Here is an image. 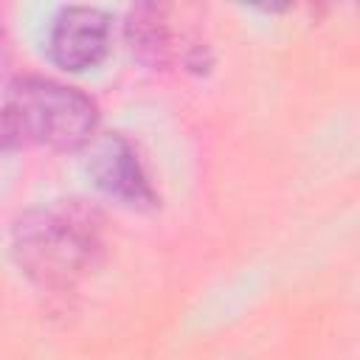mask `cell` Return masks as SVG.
<instances>
[{"label": "cell", "mask_w": 360, "mask_h": 360, "mask_svg": "<svg viewBox=\"0 0 360 360\" xmlns=\"http://www.w3.org/2000/svg\"><path fill=\"white\" fill-rule=\"evenodd\" d=\"M172 11L174 8L166 3H138L124 20V39L132 56L152 70H166L177 59L183 65V48L177 45Z\"/></svg>", "instance_id": "5"}, {"label": "cell", "mask_w": 360, "mask_h": 360, "mask_svg": "<svg viewBox=\"0 0 360 360\" xmlns=\"http://www.w3.org/2000/svg\"><path fill=\"white\" fill-rule=\"evenodd\" d=\"M25 146H28V141H25V132H22L17 115L6 104H0V155L20 152Z\"/></svg>", "instance_id": "6"}, {"label": "cell", "mask_w": 360, "mask_h": 360, "mask_svg": "<svg viewBox=\"0 0 360 360\" xmlns=\"http://www.w3.org/2000/svg\"><path fill=\"white\" fill-rule=\"evenodd\" d=\"M11 65V45H8V34L3 28V20H0V76L8 70Z\"/></svg>", "instance_id": "7"}, {"label": "cell", "mask_w": 360, "mask_h": 360, "mask_svg": "<svg viewBox=\"0 0 360 360\" xmlns=\"http://www.w3.org/2000/svg\"><path fill=\"white\" fill-rule=\"evenodd\" d=\"M84 155V169L104 197L132 211H152L158 205V191L152 188L135 146L124 135H96L87 143Z\"/></svg>", "instance_id": "3"}, {"label": "cell", "mask_w": 360, "mask_h": 360, "mask_svg": "<svg viewBox=\"0 0 360 360\" xmlns=\"http://www.w3.org/2000/svg\"><path fill=\"white\" fill-rule=\"evenodd\" d=\"M101 214L82 200L28 208L11 228V259L45 292H70L104 259Z\"/></svg>", "instance_id": "1"}, {"label": "cell", "mask_w": 360, "mask_h": 360, "mask_svg": "<svg viewBox=\"0 0 360 360\" xmlns=\"http://www.w3.org/2000/svg\"><path fill=\"white\" fill-rule=\"evenodd\" d=\"M110 14L96 6L62 8L48 31V56L59 70L82 73L96 68L110 51Z\"/></svg>", "instance_id": "4"}, {"label": "cell", "mask_w": 360, "mask_h": 360, "mask_svg": "<svg viewBox=\"0 0 360 360\" xmlns=\"http://www.w3.org/2000/svg\"><path fill=\"white\" fill-rule=\"evenodd\" d=\"M20 121L28 143L56 152H84L98 132L96 101L56 79L17 76L3 101Z\"/></svg>", "instance_id": "2"}]
</instances>
